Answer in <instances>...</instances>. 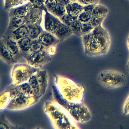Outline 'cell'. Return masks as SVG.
<instances>
[{
	"label": "cell",
	"instance_id": "obj_1",
	"mask_svg": "<svg viewBox=\"0 0 129 129\" xmlns=\"http://www.w3.org/2000/svg\"><path fill=\"white\" fill-rule=\"evenodd\" d=\"M44 111L55 129H80L78 123L61 106L54 100H46Z\"/></svg>",
	"mask_w": 129,
	"mask_h": 129
},
{
	"label": "cell",
	"instance_id": "obj_2",
	"mask_svg": "<svg viewBox=\"0 0 129 129\" xmlns=\"http://www.w3.org/2000/svg\"><path fill=\"white\" fill-rule=\"evenodd\" d=\"M53 76L54 84L64 99L71 103L83 102L85 90L83 86L65 76Z\"/></svg>",
	"mask_w": 129,
	"mask_h": 129
},
{
	"label": "cell",
	"instance_id": "obj_3",
	"mask_svg": "<svg viewBox=\"0 0 129 129\" xmlns=\"http://www.w3.org/2000/svg\"><path fill=\"white\" fill-rule=\"evenodd\" d=\"M52 94L53 100L66 109L78 123H84L89 121L91 119V112L83 102L71 103L67 102L61 96L55 84L52 87Z\"/></svg>",
	"mask_w": 129,
	"mask_h": 129
},
{
	"label": "cell",
	"instance_id": "obj_4",
	"mask_svg": "<svg viewBox=\"0 0 129 129\" xmlns=\"http://www.w3.org/2000/svg\"><path fill=\"white\" fill-rule=\"evenodd\" d=\"M97 80L103 87L109 89L122 87L126 83L127 79L123 73L112 69H107L99 73Z\"/></svg>",
	"mask_w": 129,
	"mask_h": 129
},
{
	"label": "cell",
	"instance_id": "obj_5",
	"mask_svg": "<svg viewBox=\"0 0 129 129\" xmlns=\"http://www.w3.org/2000/svg\"><path fill=\"white\" fill-rule=\"evenodd\" d=\"M40 69L32 67L27 63H16L14 65L11 71V83L17 85L27 82Z\"/></svg>",
	"mask_w": 129,
	"mask_h": 129
},
{
	"label": "cell",
	"instance_id": "obj_6",
	"mask_svg": "<svg viewBox=\"0 0 129 129\" xmlns=\"http://www.w3.org/2000/svg\"><path fill=\"white\" fill-rule=\"evenodd\" d=\"M39 101L36 97L28 96L21 92L11 100L6 109L13 111L23 110L35 105Z\"/></svg>",
	"mask_w": 129,
	"mask_h": 129
},
{
	"label": "cell",
	"instance_id": "obj_7",
	"mask_svg": "<svg viewBox=\"0 0 129 129\" xmlns=\"http://www.w3.org/2000/svg\"><path fill=\"white\" fill-rule=\"evenodd\" d=\"M27 63L32 67L41 69L52 60L47 50L35 53H30L24 58Z\"/></svg>",
	"mask_w": 129,
	"mask_h": 129
},
{
	"label": "cell",
	"instance_id": "obj_8",
	"mask_svg": "<svg viewBox=\"0 0 129 129\" xmlns=\"http://www.w3.org/2000/svg\"><path fill=\"white\" fill-rule=\"evenodd\" d=\"M92 32L93 37L102 49L103 55L107 54L111 45V38L108 31L100 25L95 28Z\"/></svg>",
	"mask_w": 129,
	"mask_h": 129
},
{
	"label": "cell",
	"instance_id": "obj_9",
	"mask_svg": "<svg viewBox=\"0 0 129 129\" xmlns=\"http://www.w3.org/2000/svg\"><path fill=\"white\" fill-rule=\"evenodd\" d=\"M83 47L84 53L88 56L95 57L103 55L102 49L93 37V34L88 43Z\"/></svg>",
	"mask_w": 129,
	"mask_h": 129
},
{
	"label": "cell",
	"instance_id": "obj_10",
	"mask_svg": "<svg viewBox=\"0 0 129 129\" xmlns=\"http://www.w3.org/2000/svg\"><path fill=\"white\" fill-rule=\"evenodd\" d=\"M36 77L40 87V99L46 93L48 86L49 76L46 70L40 69L36 73Z\"/></svg>",
	"mask_w": 129,
	"mask_h": 129
},
{
	"label": "cell",
	"instance_id": "obj_11",
	"mask_svg": "<svg viewBox=\"0 0 129 129\" xmlns=\"http://www.w3.org/2000/svg\"><path fill=\"white\" fill-rule=\"evenodd\" d=\"M0 53L1 60L7 64H15L18 61L7 48L3 42L1 43Z\"/></svg>",
	"mask_w": 129,
	"mask_h": 129
},
{
	"label": "cell",
	"instance_id": "obj_12",
	"mask_svg": "<svg viewBox=\"0 0 129 129\" xmlns=\"http://www.w3.org/2000/svg\"><path fill=\"white\" fill-rule=\"evenodd\" d=\"M3 43L7 48L18 61L24 58L23 55L20 50L17 42L13 40L10 39Z\"/></svg>",
	"mask_w": 129,
	"mask_h": 129
},
{
	"label": "cell",
	"instance_id": "obj_13",
	"mask_svg": "<svg viewBox=\"0 0 129 129\" xmlns=\"http://www.w3.org/2000/svg\"><path fill=\"white\" fill-rule=\"evenodd\" d=\"M61 24L58 20L52 15L49 14L46 15L45 27L47 30L56 34Z\"/></svg>",
	"mask_w": 129,
	"mask_h": 129
},
{
	"label": "cell",
	"instance_id": "obj_14",
	"mask_svg": "<svg viewBox=\"0 0 129 129\" xmlns=\"http://www.w3.org/2000/svg\"><path fill=\"white\" fill-rule=\"evenodd\" d=\"M38 40L45 48H48L52 46H55L59 41V40L50 34L42 35L39 37Z\"/></svg>",
	"mask_w": 129,
	"mask_h": 129
},
{
	"label": "cell",
	"instance_id": "obj_15",
	"mask_svg": "<svg viewBox=\"0 0 129 129\" xmlns=\"http://www.w3.org/2000/svg\"><path fill=\"white\" fill-rule=\"evenodd\" d=\"M31 41L28 37H25L18 41L17 43L21 52L23 57L24 58L28 53H30V45Z\"/></svg>",
	"mask_w": 129,
	"mask_h": 129
},
{
	"label": "cell",
	"instance_id": "obj_16",
	"mask_svg": "<svg viewBox=\"0 0 129 129\" xmlns=\"http://www.w3.org/2000/svg\"><path fill=\"white\" fill-rule=\"evenodd\" d=\"M66 8L68 15L72 17H77L83 11V7L78 3L69 4Z\"/></svg>",
	"mask_w": 129,
	"mask_h": 129
},
{
	"label": "cell",
	"instance_id": "obj_17",
	"mask_svg": "<svg viewBox=\"0 0 129 129\" xmlns=\"http://www.w3.org/2000/svg\"><path fill=\"white\" fill-rule=\"evenodd\" d=\"M108 12V10L105 6L98 4L94 7L91 15L93 17L106 18Z\"/></svg>",
	"mask_w": 129,
	"mask_h": 129
},
{
	"label": "cell",
	"instance_id": "obj_18",
	"mask_svg": "<svg viewBox=\"0 0 129 129\" xmlns=\"http://www.w3.org/2000/svg\"><path fill=\"white\" fill-rule=\"evenodd\" d=\"M11 100L12 99L10 92L8 90L6 89L3 92L1 93L0 108L1 111L6 109Z\"/></svg>",
	"mask_w": 129,
	"mask_h": 129
},
{
	"label": "cell",
	"instance_id": "obj_19",
	"mask_svg": "<svg viewBox=\"0 0 129 129\" xmlns=\"http://www.w3.org/2000/svg\"><path fill=\"white\" fill-rule=\"evenodd\" d=\"M21 127L14 125L7 118L5 114H2L0 117V129H21Z\"/></svg>",
	"mask_w": 129,
	"mask_h": 129
},
{
	"label": "cell",
	"instance_id": "obj_20",
	"mask_svg": "<svg viewBox=\"0 0 129 129\" xmlns=\"http://www.w3.org/2000/svg\"><path fill=\"white\" fill-rule=\"evenodd\" d=\"M36 74L31 76L29 78L27 82L29 83L32 90L34 91V93L35 94V96L40 101V97H39L40 87L39 84H38V82L37 81V80Z\"/></svg>",
	"mask_w": 129,
	"mask_h": 129
},
{
	"label": "cell",
	"instance_id": "obj_21",
	"mask_svg": "<svg viewBox=\"0 0 129 129\" xmlns=\"http://www.w3.org/2000/svg\"><path fill=\"white\" fill-rule=\"evenodd\" d=\"M17 86L22 93L28 96H33L37 98L29 83L27 81L17 85Z\"/></svg>",
	"mask_w": 129,
	"mask_h": 129
},
{
	"label": "cell",
	"instance_id": "obj_22",
	"mask_svg": "<svg viewBox=\"0 0 129 129\" xmlns=\"http://www.w3.org/2000/svg\"><path fill=\"white\" fill-rule=\"evenodd\" d=\"M71 31V30L68 26L61 24L56 34L59 40H63L68 36Z\"/></svg>",
	"mask_w": 129,
	"mask_h": 129
},
{
	"label": "cell",
	"instance_id": "obj_23",
	"mask_svg": "<svg viewBox=\"0 0 129 129\" xmlns=\"http://www.w3.org/2000/svg\"><path fill=\"white\" fill-rule=\"evenodd\" d=\"M28 30L27 28L24 25L21 26L17 30L13 31L14 39L16 40H19L20 39L27 37L28 35Z\"/></svg>",
	"mask_w": 129,
	"mask_h": 129
},
{
	"label": "cell",
	"instance_id": "obj_24",
	"mask_svg": "<svg viewBox=\"0 0 129 129\" xmlns=\"http://www.w3.org/2000/svg\"><path fill=\"white\" fill-rule=\"evenodd\" d=\"M46 49V48L38 40L31 41L30 45V53H35L41 52Z\"/></svg>",
	"mask_w": 129,
	"mask_h": 129
},
{
	"label": "cell",
	"instance_id": "obj_25",
	"mask_svg": "<svg viewBox=\"0 0 129 129\" xmlns=\"http://www.w3.org/2000/svg\"><path fill=\"white\" fill-rule=\"evenodd\" d=\"M81 25L82 23L77 19L74 21L71 24L72 30L75 34L78 36L82 35L81 31Z\"/></svg>",
	"mask_w": 129,
	"mask_h": 129
},
{
	"label": "cell",
	"instance_id": "obj_26",
	"mask_svg": "<svg viewBox=\"0 0 129 129\" xmlns=\"http://www.w3.org/2000/svg\"><path fill=\"white\" fill-rule=\"evenodd\" d=\"M94 28L90 22L82 23L81 31L82 35L90 33L93 30Z\"/></svg>",
	"mask_w": 129,
	"mask_h": 129
},
{
	"label": "cell",
	"instance_id": "obj_27",
	"mask_svg": "<svg viewBox=\"0 0 129 129\" xmlns=\"http://www.w3.org/2000/svg\"><path fill=\"white\" fill-rule=\"evenodd\" d=\"M92 17L91 14L83 11L78 16V20L82 23H86L90 22Z\"/></svg>",
	"mask_w": 129,
	"mask_h": 129
},
{
	"label": "cell",
	"instance_id": "obj_28",
	"mask_svg": "<svg viewBox=\"0 0 129 129\" xmlns=\"http://www.w3.org/2000/svg\"><path fill=\"white\" fill-rule=\"evenodd\" d=\"M41 33V30L40 28L37 27H32L30 28L28 31V37L31 40H35L39 36Z\"/></svg>",
	"mask_w": 129,
	"mask_h": 129
},
{
	"label": "cell",
	"instance_id": "obj_29",
	"mask_svg": "<svg viewBox=\"0 0 129 129\" xmlns=\"http://www.w3.org/2000/svg\"><path fill=\"white\" fill-rule=\"evenodd\" d=\"M27 10L26 6H22L19 7L15 10L14 12V14L16 17L22 18L25 15Z\"/></svg>",
	"mask_w": 129,
	"mask_h": 129
},
{
	"label": "cell",
	"instance_id": "obj_30",
	"mask_svg": "<svg viewBox=\"0 0 129 129\" xmlns=\"http://www.w3.org/2000/svg\"><path fill=\"white\" fill-rule=\"evenodd\" d=\"M105 18H99V17L92 16L90 22L94 28L102 25Z\"/></svg>",
	"mask_w": 129,
	"mask_h": 129
},
{
	"label": "cell",
	"instance_id": "obj_31",
	"mask_svg": "<svg viewBox=\"0 0 129 129\" xmlns=\"http://www.w3.org/2000/svg\"><path fill=\"white\" fill-rule=\"evenodd\" d=\"M65 8L63 4H58L53 12L56 15L60 16L63 15L65 12Z\"/></svg>",
	"mask_w": 129,
	"mask_h": 129
},
{
	"label": "cell",
	"instance_id": "obj_32",
	"mask_svg": "<svg viewBox=\"0 0 129 129\" xmlns=\"http://www.w3.org/2000/svg\"><path fill=\"white\" fill-rule=\"evenodd\" d=\"M77 17H72L69 15H66L61 18V19L64 23L67 25H71L72 23L77 19Z\"/></svg>",
	"mask_w": 129,
	"mask_h": 129
},
{
	"label": "cell",
	"instance_id": "obj_33",
	"mask_svg": "<svg viewBox=\"0 0 129 129\" xmlns=\"http://www.w3.org/2000/svg\"><path fill=\"white\" fill-rule=\"evenodd\" d=\"M13 25L14 27H19L22 25L24 23V20L21 18H14L12 20Z\"/></svg>",
	"mask_w": 129,
	"mask_h": 129
},
{
	"label": "cell",
	"instance_id": "obj_34",
	"mask_svg": "<svg viewBox=\"0 0 129 129\" xmlns=\"http://www.w3.org/2000/svg\"><path fill=\"white\" fill-rule=\"evenodd\" d=\"M99 1L100 0H78V2L80 4L84 6L98 4Z\"/></svg>",
	"mask_w": 129,
	"mask_h": 129
},
{
	"label": "cell",
	"instance_id": "obj_35",
	"mask_svg": "<svg viewBox=\"0 0 129 129\" xmlns=\"http://www.w3.org/2000/svg\"><path fill=\"white\" fill-rule=\"evenodd\" d=\"M123 111V113L124 115L129 114V95L124 103Z\"/></svg>",
	"mask_w": 129,
	"mask_h": 129
},
{
	"label": "cell",
	"instance_id": "obj_36",
	"mask_svg": "<svg viewBox=\"0 0 129 129\" xmlns=\"http://www.w3.org/2000/svg\"><path fill=\"white\" fill-rule=\"evenodd\" d=\"M46 4L49 9L51 11H53L57 5V2L55 0H50L46 3Z\"/></svg>",
	"mask_w": 129,
	"mask_h": 129
},
{
	"label": "cell",
	"instance_id": "obj_37",
	"mask_svg": "<svg viewBox=\"0 0 129 129\" xmlns=\"http://www.w3.org/2000/svg\"><path fill=\"white\" fill-rule=\"evenodd\" d=\"M96 4H90L83 7V11L90 14H92L93 10Z\"/></svg>",
	"mask_w": 129,
	"mask_h": 129
},
{
	"label": "cell",
	"instance_id": "obj_38",
	"mask_svg": "<svg viewBox=\"0 0 129 129\" xmlns=\"http://www.w3.org/2000/svg\"><path fill=\"white\" fill-rule=\"evenodd\" d=\"M49 49L47 50L49 55L51 56H53L56 53V48L55 47V46H52L49 47Z\"/></svg>",
	"mask_w": 129,
	"mask_h": 129
},
{
	"label": "cell",
	"instance_id": "obj_39",
	"mask_svg": "<svg viewBox=\"0 0 129 129\" xmlns=\"http://www.w3.org/2000/svg\"><path fill=\"white\" fill-rule=\"evenodd\" d=\"M60 3L62 4H66L69 3V0H58Z\"/></svg>",
	"mask_w": 129,
	"mask_h": 129
},
{
	"label": "cell",
	"instance_id": "obj_40",
	"mask_svg": "<svg viewBox=\"0 0 129 129\" xmlns=\"http://www.w3.org/2000/svg\"><path fill=\"white\" fill-rule=\"evenodd\" d=\"M127 71L129 74V55L128 57V60H127V63L126 66Z\"/></svg>",
	"mask_w": 129,
	"mask_h": 129
},
{
	"label": "cell",
	"instance_id": "obj_41",
	"mask_svg": "<svg viewBox=\"0 0 129 129\" xmlns=\"http://www.w3.org/2000/svg\"><path fill=\"white\" fill-rule=\"evenodd\" d=\"M127 47L129 50V37H128L127 40Z\"/></svg>",
	"mask_w": 129,
	"mask_h": 129
},
{
	"label": "cell",
	"instance_id": "obj_42",
	"mask_svg": "<svg viewBox=\"0 0 129 129\" xmlns=\"http://www.w3.org/2000/svg\"><path fill=\"white\" fill-rule=\"evenodd\" d=\"M128 37H129V36H128Z\"/></svg>",
	"mask_w": 129,
	"mask_h": 129
}]
</instances>
